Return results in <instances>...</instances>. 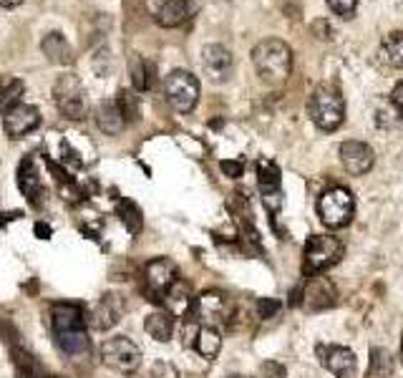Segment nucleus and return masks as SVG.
Wrapping results in <instances>:
<instances>
[{
  "instance_id": "1",
  "label": "nucleus",
  "mask_w": 403,
  "mask_h": 378,
  "mask_svg": "<svg viewBox=\"0 0 403 378\" xmlns=\"http://www.w3.org/2000/svg\"><path fill=\"white\" fill-rule=\"evenodd\" d=\"M50 328H53L55 345L66 356H78V353L89 348L86 315L73 303H53L50 306Z\"/></svg>"
},
{
  "instance_id": "2",
  "label": "nucleus",
  "mask_w": 403,
  "mask_h": 378,
  "mask_svg": "<svg viewBox=\"0 0 403 378\" xmlns=\"http://www.w3.org/2000/svg\"><path fill=\"white\" fill-rule=\"evenodd\" d=\"M252 63L254 71L260 73L265 84H282L290 76L293 68V50L285 40L280 38H265L252 48Z\"/></svg>"
},
{
  "instance_id": "3",
  "label": "nucleus",
  "mask_w": 403,
  "mask_h": 378,
  "mask_svg": "<svg viewBox=\"0 0 403 378\" xmlns=\"http://www.w3.org/2000/svg\"><path fill=\"white\" fill-rule=\"evenodd\" d=\"M308 112L321 131H335L345 122V101L333 86H318L310 96Z\"/></svg>"
},
{
  "instance_id": "4",
  "label": "nucleus",
  "mask_w": 403,
  "mask_h": 378,
  "mask_svg": "<svg viewBox=\"0 0 403 378\" xmlns=\"http://www.w3.org/2000/svg\"><path fill=\"white\" fill-rule=\"evenodd\" d=\"M343 255H345V245L338 237H333V234H313L308 239V245H305L303 273L308 278L323 275L333 265H338Z\"/></svg>"
},
{
  "instance_id": "5",
  "label": "nucleus",
  "mask_w": 403,
  "mask_h": 378,
  "mask_svg": "<svg viewBox=\"0 0 403 378\" xmlns=\"http://www.w3.org/2000/svg\"><path fill=\"white\" fill-rule=\"evenodd\" d=\"M355 215V200L348 187H331L318 197V217L328 230H340L350 225Z\"/></svg>"
},
{
  "instance_id": "6",
  "label": "nucleus",
  "mask_w": 403,
  "mask_h": 378,
  "mask_svg": "<svg viewBox=\"0 0 403 378\" xmlns=\"http://www.w3.org/2000/svg\"><path fill=\"white\" fill-rule=\"evenodd\" d=\"M53 99L58 112L71 122H83L89 117V99H86V89L73 73H66L55 81L53 86Z\"/></svg>"
},
{
  "instance_id": "7",
  "label": "nucleus",
  "mask_w": 403,
  "mask_h": 378,
  "mask_svg": "<svg viewBox=\"0 0 403 378\" xmlns=\"http://www.w3.org/2000/svg\"><path fill=\"white\" fill-rule=\"evenodd\" d=\"M192 315H197L202 325L220 328V325H227L235 318V303L230 295L220 293V290H207L194 301Z\"/></svg>"
},
{
  "instance_id": "8",
  "label": "nucleus",
  "mask_w": 403,
  "mask_h": 378,
  "mask_svg": "<svg viewBox=\"0 0 403 378\" xmlns=\"http://www.w3.org/2000/svg\"><path fill=\"white\" fill-rule=\"evenodd\" d=\"M164 94L179 114H189L199 101V81L184 68H174L164 78Z\"/></svg>"
},
{
  "instance_id": "9",
  "label": "nucleus",
  "mask_w": 403,
  "mask_h": 378,
  "mask_svg": "<svg viewBox=\"0 0 403 378\" xmlns=\"http://www.w3.org/2000/svg\"><path fill=\"white\" fill-rule=\"evenodd\" d=\"M101 361L119 373H134L141 366V348L127 335H114L101 345Z\"/></svg>"
},
{
  "instance_id": "10",
  "label": "nucleus",
  "mask_w": 403,
  "mask_h": 378,
  "mask_svg": "<svg viewBox=\"0 0 403 378\" xmlns=\"http://www.w3.org/2000/svg\"><path fill=\"white\" fill-rule=\"evenodd\" d=\"M315 356L321 361L323 368L338 378H353L358 371V358L350 348L345 345H333V343H318L315 345Z\"/></svg>"
},
{
  "instance_id": "11",
  "label": "nucleus",
  "mask_w": 403,
  "mask_h": 378,
  "mask_svg": "<svg viewBox=\"0 0 403 378\" xmlns=\"http://www.w3.org/2000/svg\"><path fill=\"white\" fill-rule=\"evenodd\" d=\"M257 187H260L262 202H265L267 212L275 215L285 205V195L280 187V167L272 159H260L257 161Z\"/></svg>"
},
{
  "instance_id": "12",
  "label": "nucleus",
  "mask_w": 403,
  "mask_h": 378,
  "mask_svg": "<svg viewBox=\"0 0 403 378\" xmlns=\"http://www.w3.org/2000/svg\"><path fill=\"white\" fill-rule=\"evenodd\" d=\"M202 68H205L210 81L225 84V81H230V76H232L235 71V58L225 45L207 43L205 48H202Z\"/></svg>"
},
{
  "instance_id": "13",
  "label": "nucleus",
  "mask_w": 403,
  "mask_h": 378,
  "mask_svg": "<svg viewBox=\"0 0 403 378\" xmlns=\"http://www.w3.org/2000/svg\"><path fill=\"white\" fill-rule=\"evenodd\" d=\"M38 126H41L38 106L16 104L11 112L3 114V129H6V134L11 139H21V136H26V134H31Z\"/></svg>"
},
{
  "instance_id": "14",
  "label": "nucleus",
  "mask_w": 403,
  "mask_h": 378,
  "mask_svg": "<svg viewBox=\"0 0 403 378\" xmlns=\"http://www.w3.org/2000/svg\"><path fill=\"white\" fill-rule=\"evenodd\" d=\"M338 154H340L343 167L348 169V174H353V177H363L376 164V151L370 149L365 141H343Z\"/></svg>"
},
{
  "instance_id": "15",
  "label": "nucleus",
  "mask_w": 403,
  "mask_h": 378,
  "mask_svg": "<svg viewBox=\"0 0 403 378\" xmlns=\"http://www.w3.org/2000/svg\"><path fill=\"white\" fill-rule=\"evenodd\" d=\"M335 285L323 275H313L303 285V303L300 306H305V310H326L335 303Z\"/></svg>"
},
{
  "instance_id": "16",
  "label": "nucleus",
  "mask_w": 403,
  "mask_h": 378,
  "mask_svg": "<svg viewBox=\"0 0 403 378\" xmlns=\"http://www.w3.org/2000/svg\"><path fill=\"white\" fill-rule=\"evenodd\" d=\"M127 313V303L119 293H106L101 295V301L96 303L94 313H91V325L96 330H109L114 328Z\"/></svg>"
},
{
  "instance_id": "17",
  "label": "nucleus",
  "mask_w": 403,
  "mask_h": 378,
  "mask_svg": "<svg viewBox=\"0 0 403 378\" xmlns=\"http://www.w3.org/2000/svg\"><path fill=\"white\" fill-rule=\"evenodd\" d=\"M197 13V3L194 0H161L154 11V18L161 28H177L192 21Z\"/></svg>"
},
{
  "instance_id": "18",
  "label": "nucleus",
  "mask_w": 403,
  "mask_h": 378,
  "mask_svg": "<svg viewBox=\"0 0 403 378\" xmlns=\"http://www.w3.org/2000/svg\"><path fill=\"white\" fill-rule=\"evenodd\" d=\"M144 280H146L151 293L164 298V293L174 285V280H177V265H174L169 257L151 260L149 265H146V270H144Z\"/></svg>"
},
{
  "instance_id": "19",
  "label": "nucleus",
  "mask_w": 403,
  "mask_h": 378,
  "mask_svg": "<svg viewBox=\"0 0 403 378\" xmlns=\"http://www.w3.org/2000/svg\"><path fill=\"white\" fill-rule=\"evenodd\" d=\"M96 124H99V129L104 134H109V136H117V134L124 131V126H127V119H124L122 109H119L117 99H106L101 101L99 106H96Z\"/></svg>"
},
{
  "instance_id": "20",
  "label": "nucleus",
  "mask_w": 403,
  "mask_h": 378,
  "mask_svg": "<svg viewBox=\"0 0 403 378\" xmlns=\"http://www.w3.org/2000/svg\"><path fill=\"white\" fill-rule=\"evenodd\" d=\"M18 187H21L23 197H26L31 205L38 202V197L43 195V187H41L38 169H36L33 156H26V159L18 164Z\"/></svg>"
},
{
  "instance_id": "21",
  "label": "nucleus",
  "mask_w": 403,
  "mask_h": 378,
  "mask_svg": "<svg viewBox=\"0 0 403 378\" xmlns=\"http://www.w3.org/2000/svg\"><path fill=\"white\" fill-rule=\"evenodd\" d=\"M129 73H131V84L136 91H151L156 86V63L144 58L141 53H131Z\"/></svg>"
},
{
  "instance_id": "22",
  "label": "nucleus",
  "mask_w": 403,
  "mask_h": 378,
  "mask_svg": "<svg viewBox=\"0 0 403 378\" xmlns=\"http://www.w3.org/2000/svg\"><path fill=\"white\" fill-rule=\"evenodd\" d=\"M174 328H177V318L171 315V313H166V310L149 313V315H146V320H144V330H146V333H149L154 340H159V343L171 340Z\"/></svg>"
},
{
  "instance_id": "23",
  "label": "nucleus",
  "mask_w": 403,
  "mask_h": 378,
  "mask_svg": "<svg viewBox=\"0 0 403 378\" xmlns=\"http://www.w3.org/2000/svg\"><path fill=\"white\" fill-rule=\"evenodd\" d=\"M41 48H43V53L48 56V61L61 63V66H68V63H73L71 43H68V38L61 33V31H53V33L45 36L43 43H41Z\"/></svg>"
},
{
  "instance_id": "24",
  "label": "nucleus",
  "mask_w": 403,
  "mask_h": 378,
  "mask_svg": "<svg viewBox=\"0 0 403 378\" xmlns=\"http://www.w3.org/2000/svg\"><path fill=\"white\" fill-rule=\"evenodd\" d=\"M164 298H166V303H169L171 315H174V318H177V315H182V318L192 315V310H194V295L189 293V288L184 283L174 280V285L166 290Z\"/></svg>"
},
{
  "instance_id": "25",
  "label": "nucleus",
  "mask_w": 403,
  "mask_h": 378,
  "mask_svg": "<svg viewBox=\"0 0 403 378\" xmlns=\"http://www.w3.org/2000/svg\"><path fill=\"white\" fill-rule=\"evenodd\" d=\"M194 348H197L199 356L205 358H215L222 348V335L217 328H210V325H202L194 335Z\"/></svg>"
},
{
  "instance_id": "26",
  "label": "nucleus",
  "mask_w": 403,
  "mask_h": 378,
  "mask_svg": "<svg viewBox=\"0 0 403 378\" xmlns=\"http://www.w3.org/2000/svg\"><path fill=\"white\" fill-rule=\"evenodd\" d=\"M119 217H122L124 227H127L129 234H139L144 227V220H141V210L134 205L131 200H122L119 202Z\"/></svg>"
},
{
  "instance_id": "27",
  "label": "nucleus",
  "mask_w": 403,
  "mask_h": 378,
  "mask_svg": "<svg viewBox=\"0 0 403 378\" xmlns=\"http://www.w3.org/2000/svg\"><path fill=\"white\" fill-rule=\"evenodd\" d=\"M383 56L391 66L403 68V31H393L383 38Z\"/></svg>"
},
{
  "instance_id": "28",
  "label": "nucleus",
  "mask_w": 403,
  "mask_h": 378,
  "mask_svg": "<svg viewBox=\"0 0 403 378\" xmlns=\"http://www.w3.org/2000/svg\"><path fill=\"white\" fill-rule=\"evenodd\" d=\"M23 89H26V86H23V81H18V78L11 81L6 89H0V117L6 112H11L13 106L18 104V99L23 96Z\"/></svg>"
},
{
  "instance_id": "29",
  "label": "nucleus",
  "mask_w": 403,
  "mask_h": 378,
  "mask_svg": "<svg viewBox=\"0 0 403 378\" xmlns=\"http://www.w3.org/2000/svg\"><path fill=\"white\" fill-rule=\"evenodd\" d=\"M370 371H373V376H383L388 378L393 373V361H391V353L388 350H381V348H373V353H370Z\"/></svg>"
},
{
  "instance_id": "30",
  "label": "nucleus",
  "mask_w": 403,
  "mask_h": 378,
  "mask_svg": "<svg viewBox=\"0 0 403 378\" xmlns=\"http://www.w3.org/2000/svg\"><path fill=\"white\" fill-rule=\"evenodd\" d=\"M401 109H396V106H386L383 104L381 109L376 112V124H378V129H396L398 126V122H401Z\"/></svg>"
},
{
  "instance_id": "31",
  "label": "nucleus",
  "mask_w": 403,
  "mask_h": 378,
  "mask_svg": "<svg viewBox=\"0 0 403 378\" xmlns=\"http://www.w3.org/2000/svg\"><path fill=\"white\" fill-rule=\"evenodd\" d=\"M117 104H119V109H122V114H124V119H127V122H136V119H139V106H136V101L131 99V94H129L127 89L119 91Z\"/></svg>"
},
{
  "instance_id": "32",
  "label": "nucleus",
  "mask_w": 403,
  "mask_h": 378,
  "mask_svg": "<svg viewBox=\"0 0 403 378\" xmlns=\"http://www.w3.org/2000/svg\"><path fill=\"white\" fill-rule=\"evenodd\" d=\"M254 308H257V315H260L262 320H270V318H275L277 313H280V303H277L275 298H260V301L254 303Z\"/></svg>"
},
{
  "instance_id": "33",
  "label": "nucleus",
  "mask_w": 403,
  "mask_h": 378,
  "mask_svg": "<svg viewBox=\"0 0 403 378\" xmlns=\"http://www.w3.org/2000/svg\"><path fill=\"white\" fill-rule=\"evenodd\" d=\"M254 378H285V366L277 361H265L257 368V376Z\"/></svg>"
},
{
  "instance_id": "34",
  "label": "nucleus",
  "mask_w": 403,
  "mask_h": 378,
  "mask_svg": "<svg viewBox=\"0 0 403 378\" xmlns=\"http://www.w3.org/2000/svg\"><path fill=\"white\" fill-rule=\"evenodd\" d=\"M220 169L225 172V177L240 179V177H242V172H245V161L242 159H222Z\"/></svg>"
},
{
  "instance_id": "35",
  "label": "nucleus",
  "mask_w": 403,
  "mask_h": 378,
  "mask_svg": "<svg viewBox=\"0 0 403 378\" xmlns=\"http://www.w3.org/2000/svg\"><path fill=\"white\" fill-rule=\"evenodd\" d=\"M328 6H331L333 13H338V16H353L355 6H358V0H328Z\"/></svg>"
},
{
  "instance_id": "36",
  "label": "nucleus",
  "mask_w": 403,
  "mask_h": 378,
  "mask_svg": "<svg viewBox=\"0 0 403 378\" xmlns=\"http://www.w3.org/2000/svg\"><path fill=\"white\" fill-rule=\"evenodd\" d=\"M151 378H177V371L169 363H156L154 371H151Z\"/></svg>"
},
{
  "instance_id": "37",
  "label": "nucleus",
  "mask_w": 403,
  "mask_h": 378,
  "mask_svg": "<svg viewBox=\"0 0 403 378\" xmlns=\"http://www.w3.org/2000/svg\"><path fill=\"white\" fill-rule=\"evenodd\" d=\"M48 169L55 174V179H58V182H63V184H66V182H71V177H68V172L61 167V164H58V161H48Z\"/></svg>"
},
{
  "instance_id": "38",
  "label": "nucleus",
  "mask_w": 403,
  "mask_h": 378,
  "mask_svg": "<svg viewBox=\"0 0 403 378\" xmlns=\"http://www.w3.org/2000/svg\"><path fill=\"white\" fill-rule=\"evenodd\" d=\"M391 104L403 112V81H398V84L393 86V91H391Z\"/></svg>"
},
{
  "instance_id": "39",
  "label": "nucleus",
  "mask_w": 403,
  "mask_h": 378,
  "mask_svg": "<svg viewBox=\"0 0 403 378\" xmlns=\"http://www.w3.org/2000/svg\"><path fill=\"white\" fill-rule=\"evenodd\" d=\"M50 232H53V230H50L45 222H36V234H38L41 239H48V237H50Z\"/></svg>"
},
{
  "instance_id": "40",
  "label": "nucleus",
  "mask_w": 403,
  "mask_h": 378,
  "mask_svg": "<svg viewBox=\"0 0 403 378\" xmlns=\"http://www.w3.org/2000/svg\"><path fill=\"white\" fill-rule=\"evenodd\" d=\"M23 0H0V8H18Z\"/></svg>"
},
{
  "instance_id": "41",
  "label": "nucleus",
  "mask_w": 403,
  "mask_h": 378,
  "mask_svg": "<svg viewBox=\"0 0 403 378\" xmlns=\"http://www.w3.org/2000/svg\"><path fill=\"white\" fill-rule=\"evenodd\" d=\"M396 3V8H398V13H403V0H393Z\"/></svg>"
},
{
  "instance_id": "42",
  "label": "nucleus",
  "mask_w": 403,
  "mask_h": 378,
  "mask_svg": "<svg viewBox=\"0 0 403 378\" xmlns=\"http://www.w3.org/2000/svg\"><path fill=\"white\" fill-rule=\"evenodd\" d=\"M401 361H403V340H401Z\"/></svg>"
},
{
  "instance_id": "43",
  "label": "nucleus",
  "mask_w": 403,
  "mask_h": 378,
  "mask_svg": "<svg viewBox=\"0 0 403 378\" xmlns=\"http://www.w3.org/2000/svg\"><path fill=\"white\" fill-rule=\"evenodd\" d=\"M230 378H249V376H230Z\"/></svg>"
}]
</instances>
